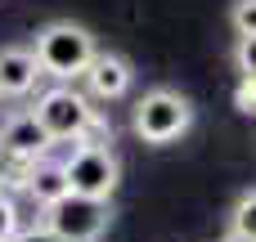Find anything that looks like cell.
I'll use <instances>...</instances> for the list:
<instances>
[{
  "label": "cell",
  "instance_id": "cell-1",
  "mask_svg": "<svg viewBox=\"0 0 256 242\" xmlns=\"http://www.w3.org/2000/svg\"><path fill=\"white\" fill-rule=\"evenodd\" d=\"M32 54H36V63H40L45 76H54V81L68 85V81L86 76V67H90V58L99 54V45H94V36H90L81 22H45V27L36 31Z\"/></svg>",
  "mask_w": 256,
  "mask_h": 242
},
{
  "label": "cell",
  "instance_id": "cell-2",
  "mask_svg": "<svg viewBox=\"0 0 256 242\" xmlns=\"http://www.w3.org/2000/svg\"><path fill=\"white\" fill-rule=\"evenodd\" d=\"M194 126V103L180 94V90H148L135 99V112H130V130L144 139V144H176L180 135H189Z\"/></svg>",
  "mask_w": 256,
  "mask_h": 242
},
{
  "label": "cell",
  "instance_id": "cell-3",
  "mask_svg": "<svg viewBox=\"0 0 256 242\" xmlns=\"http://www.w3.org/2000/svg\"><path fill=\"white\" fill-rule=\"evenodd\" d=\"M32 117L45 126V135L54 144H68V139L76 144L86 135V126L99 117V108H90V94H81L76 85H54V90H45L36 99Z\"/></svg>",
  "mask_w": 256,
  "mask_h": 242
},
{
  "label": "cell",
  "instance_id": "cell-4",
  "mask_svg": "<svg viewBox=\"0 0 256 242\" xmlns=\"http://www.w3.org/2000/svg\"><path fill=\"white\" fill-rule=\"evenodd\" d=\"M63 175H68V189L76 198H90V202H108L122 184V162L112 148H86L76 144L68 157H63Z\"/></svg>",
  "mask_w": 256,
  "mask_h": 242
},
{
  "label": "cell",
  "instance_id": "cell-5",
  "mask_svg": "<svg viewBox=\"0 0 256 242\" xmlns=\"http://www.w3.org/2000/svg\"><path fill=\"white\" fill-rule=\"evenodd\" d=\"M40 225L50 234L68 238V242H99L108 234V225H112V202H90V198H76L72 193L58 207H50Z\"/></svg>",
  "mask_w": 256,
  "mask_h": 242
},
{
  "label": "cell",
  "instance_id": "cell-6",
  "mask_svg": "<svg viewBox=\"0 0 256 242\" xmlns=\"http://www.w3.org/2000/svg\"><path fill=\"white\" fill-rule=\"evenodd\" d=\"M54 148V139L45 135V126L32 117V112H14L4 117L0 126V157H14V162H45V153Z\"/></svg>",
  "mask_w": 256,
  "mask_h": 242
},
{
  "label": "cell",
  "instance_id": "cell-7",
  "mask_svg": "<svg viewBox=\"0 0 256 242\" xmlns=\"http://www.w3.org/2000/svg\"><path fill=\"white\" fill-rule=\"evenodd\" d=\"M86 94L90 99H99V103H112V99H122L126 90H130V81H135V72H130V63L122 58V54H112V49H99L94 58H90V67H86Z\"/></svg>",
  "mask_w": 256,
  "mask_h": 242
},
{
  "label": "cell",
  "instance_id": "cell-8",
  "mask_svg": "<svg viewBox=\"0 0 256 242\" xmlns=\"http://www.w3.org/2000/svg\"><path fill=\"white\" fill-rule=\"evenodd\" d=\"M40 63L27 45H4L0 49V99H27L40 81Z\"/></svg>",
  "mask_w": 256,
  "mask_h": 242
},
{
  "label": "cell",
  "instance_id": "cell-9",
  "mask_svg": "<svg viewBox=\"0 0 256 242\" xmlns=\"http://www.w3.org/2000/svg\"><path fill=\"white\" fill-rule=\"evenodd\" d=\"M27 198L40 207V211H50V207H58L63 198H72V189H68V175H63V162H36V171H32V184H27Z\"/></svg>",
  "mask_w": 256,
  "mask_h": 242
},
{
  "label": "cell",
  "instance_id": "cell-10",
  "mask_svg": "<svg viewBox=\"0 0 256 242\" xmlns=\"http://www.w3.org/2000/svg\"><path fill=\"white\" fill-rule=\"evenodd\" d=\"M230 234L256 242V189H248V193L234 202V211H230Z\"/></svg>",
  "mask_w": 256,
  "mask_h": 242
},
{
  "label": "cell",
  "instance_id": "cell-11",
  "mask_svg": "<svg viewBox=\"0 0 256 242\" xmlns=\"http://www.w3.org/2000/svg\"><path fill=\"white\" fill-rule=\"evenodd\" d=\"M230 22H234V31H238V36H256V0H234Z\"/></svg>",
  "mask_w": 256,
  "mask_h": 242
},
{
  "label": "cell",
  "instance_id": "cell-12",
  "mask_svg": "<svg viewBox=\"0 0 256 242\" xmlns=\"http://www.w3.org/2000/svg\"><path fill=\"white\" fill-rule=\"evenodd\" d=\"M234 67L256 81V36H238V45H234Z\"/></svg>",
  "mask_w": 256,
  "mask_h": 242
},
{
  "label": "cell",
  "instance_id": "cell-13",
  "mask_svg": "<svg viewBox=\"0 0 256 242\" xmlns=\"http://www.w3.org/2000/svg\"><path fill=\"white\" fill-rule=\"evenodd\" d=\"M18 202L9 198V193H0V242H14L18 238Z\"/></svg>",
  "mask_w": 256,
  "mask_h": 242
},
{
  "label": "cell",
  "instance_id": "cell-14",
  "mask_svg": "<svg viewBox=\"0 0 256 242\" xmlns=\"http://www.w3.org/2000/svg\"><path fill=\"white\" fill-rule=\"evenodd\" d=\"M234 108L243 112V117H256V81H238V90H234Z\"/></svg>",
  "mask_w": 256,
  "mask_h": 242
},
{
  "label": "cell",
  "instance_id": "cell-15",
  "mask_svg": "<svg viewBox=\"0 0 256 242\" xmlns=\"http://www.w3.org/2000/svg\"><path fill=\"white\" fill-rule=\"evenodd\" d=\"M14 242H68V238L50 234L45 225H32V229H18V238H14Z\"/></svg>",
  "mask_w": 256,
  "mask_h": 242
},
{
  "label": "cell",
  "instance_id": "cell-16",
  "mask_svg": "<svg viewBox=\"0 0 256 242\" xmlns=\"http://www.w3.org/2000/svg\"><path fill=\"white\" fill-rule=\"evenodd\" d=\"M220 242H252V238H238V234H225Z\"/></svg>",
  "mask_w": 256,
  "mask_h": 242
}]
</instances>
